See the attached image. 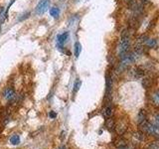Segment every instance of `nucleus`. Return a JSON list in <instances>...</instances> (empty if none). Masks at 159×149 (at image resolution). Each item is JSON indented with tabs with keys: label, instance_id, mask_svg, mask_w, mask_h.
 I'll use <instances>...</instances> for the list:
<instances>
[{
	"label": "nucleus",
	"instance_id": "1",
	"mask_svg": "<svg viewBox=\"0 0 159 149\" xmlns=\"http://www.w3.org/2000/svg\"><path fill=\"white\" fill-rule=\"evenodd\" d=\"M130 47V34L128 30H124L121 33V38L119 45V57H123L127 54V51Z\"/></svg>",
	"mask_w": 159,
	"mask_h": 149
},
{
	"label": "nucleus",
	"instance_id": "2",
	"mask_svg": "<svg viewBox=\"0 0 159 149\" xmlns=\"http://www.w3.org/2000/svg\"><path fill=\"white\" fill-rule=\"evenodd\" d=\"M49 4H50L49 0H41L39 3L37 4V6H36V13L38 15H43L48 10Z\"/></svg>",
	"mask_w": 159,
	"mask_h": 149
},
{
	"label": "nucleus",
	"instance_id": "3",
	"mask_svg": "<svg viewBox=\"0 0 159 149\" xmlns=\"http://www.w3.org/2000/svg\"><path fill=\"white\" fill-rule=\"evenodd\" d=\"M4 98L7 100H12L15 98V92L12 88H6L5 92H4Z\"/></svg>",
	"mask_w": 159,
	"mask_h": 149
},
{
	"label": "nucleus",
	"instance_id": "4",
	"mask_svg": "<svg viewBox=\"0 0 159 149\" xmlns=\"http://www.w3.org/2000/svg\"><path fill=\"white\" fill-rule=\"evenodd\" d=\"M69 38V32H64L63 34H60L59 36H58V44L59 45H63L64 43L66 42V40Z\"/></svg>",
	"mask_w": 159,
	"mask_h": 149
},
{
	"label": "nucleus",
	"instance_id": "5",
	"mask_svg": "<svg viewBox=\"0 0 159 149\" xmlns=\"http://www.w3.org/2000/svg\"><path fill=\"white\" fill-rule=\"evenodd\" d=\"M137 121H138L139 124H141L142 122L145 121L146 119V113H145V111H143V109H141L140 111L138 112V116H137Z\"/></svg>",
	"mask_w": 159,
	"mask_h": 149
},
{
	"label": "nucleus",
	"instance_id": "6",
	"mask_svg": "<svg viewBox=\"0 0 159 149\" xmlns=\"http://www.w3.org/2000/svg\"><path fill=\"white\" fill-rule=\"evenodd\" d=\"M133 75H134L135 78H141L144 75V71L139 67H136V68L133 69Z\"/></svg>",
	"mask_w": 159,
	"mask_h": 149
},
{
	"label": "nucleus",
	"instance_id": "7",
	"mask_svg": "<svg viewBox=\"0 0 159 149\" xmlns=\"http://www.w3.org/2000/svg\"><path fill=\"white\" fill-rule=\"evenodd\" d=\"M146 46L148 47V48H155L156 45H157V42H156L155 39H147L145 42Z\"/></svg>",
	"mask_w": 159,
	"mask_h": 149
},
{
	"label": "nucleus",
	"instance_id": "8",
	"mask_svg": "<svg viewBox=\"0 0 159 149\" xmlns=\"http://www.w3.org/2000/svg\"><path fill=\"white\" fill-rule=\"evenodd\" d=\"M81 52H82V45L79 42H76L75 43V57L79 58Z\"/></svg>",
	"mask_w": 159,
	"mask_h": 149
},
{
	"label": "nucleus",
	"instance_id": "9",
	"mask_svg": "<svg viewBox=\"0 0 159 149\" xmlns=\"http://www.w3.org/2000/svg\"><path fill=\"white\" fill-rule=\"evenodd\" d=\"M50 14H51V16L54 17V18H57V17L59 16V14H60L59 8H57V7H52V8L50 9Z\"/></svg>",
	"mask_w": 159,
	"mask_h": 149
},
{
	"label": "nucleus",
	"instance_id": "10",
	"mask_svg": "<svg viewBox=\"0 0 159 149\" xmlns=\"http://www.w3.org/2000/svg\"><path fill=\"white\" fill-rule=\"evenodd\" d=\"M10 143L13 144V145H17V144L20 143V137L19 135H13L10 138Z\"/></svg>",
	"mask_w": 159,
	"mask_h": 149
},
{
	"label": "nucleus",
	"instance_id": "11",
	"mask_svg": "<svg viewBox=\"0 0 159 149\" xmlns=\"http://www.w3.org/2000/svg\"><path fill=\"white\" fill-rule=\"evenodd\" d=\"M102 113H104V115L106 116V117H109V116H111V114H113V109H111L110 107H106V109H104Z\"/></svg>",
	"mask_w": 159,
	"mask_h": 149
},
{
	"label": "nucleus",
	"instance_id": "12",
	"mask_svg": "<svg viewBox=\"0 0 159 149\" xmlns=\"http://www.w3.org/2000/svg\"><path fill=\"white\" fill-rule=\"evenodd\" d=\"M152 101L155 105H159V90L152 96Z\"/></svg>",
	"mask_w": 159,
	"mask_h": 149
},
{
	"label": "nucleus",
	"instance_id": "13",
	"mask_svg": "<svg viewBox=\"0 0 159 149\" xmlns=\"http://www.w3.org/2000/svg\"><path fill=\"white\" fill-rule=\"evenodd\" d=\"M117 131L119 134H122V133H124L126 131V125H124V124L119 125V126L117 127Z\"/></svg>",
	"mask_w": 159,
	"mask_h": 149
},
{
	"label": "nucleus",
	"instance_id": "14",
	"mask_svg": "<svg viewBox=\"0 0 159 149\" xmlns=\"http://www.w3.org/2000/svg\"><path fill=\"white\" fill-rule=\"evenodd\" d=\"M150 85H151V82H150L149 79H143L142 80V86H143V88H148L150 87Z\"/></svg>",
	"mask_w": 159,
	"mask_h": 149
},
{
	"label": "nucleus",
	"instance_id": "15",
	"mask_svg": "<svg viewBox=\"0 0 159 149\" xmlns=\"http://www.w3.org/2000/svg\"><path fill=\"white\" fill-rule=\"evenodd\" d=\"M82 86V82L80 81V80H77L76 83H75V86H74V92H78V90H80V88H81Z\"/></svg>",
	"mask_w": 159,
	"mask_h": 149
},
{
	"label": "nucleus",
	"instance_id": "16",
	"mask_svg": "<svg viewBox=\"0 0 159 149\" xmlns=\"http://www.w3.org/2000/svg\"><path fill=\"white\" fill-rule=\"evenodd\" d=\"M29 16H30V12H25V13H23L22 15H20V17H19L18 21H23V20H25V19H27Z\"/></svg>",
	"mask_w": 159,
	"mask_h": 149
},
{
	"label": "nucleus",
	"instance_id": "17",
	"mask_svg": "<svg viewBox=\"0 0 159 149\" xmlns=\"http://www.w3.org/2000/svg\"><path fill=\"white\" fill-rule=\"evenodd\" d=\"M106 127L109 129H113V127H115V121H113V119H108L106 121Z\"/></svg>",
	"mask_w": 159,
	"mask_h": 149
},
{
	"label": "nucleus",
	"instance_id": "18",
	"mask_svg": "<svg viewBox=\"0 0 159 149\" xmlns=\"http://www.w3.org/2000/svg\"><path fill=\"white\" fill-rule=\"evenodd\" d=\"M49 116H50L51 118H55L56 116H57V114H56L55 111H51L50 113H49Z\"/></svg>",
	"mask_w": 159,
	"mask_h": 149
},
{
	"label": "nucleus",
	"instance_id": "19",
	"mask_svg": "<svg viewBox=\"0 0 159 149\" xmlns=\"http://www.w3.org/2000/svg\"><path fill=\"white\" fill-rule=\"evenodd\" d=\"M155 119H156V123H157V125L159 126V114H157V115H156Z\"/></svg>",
	"mask_w": 159,
	"mask_h": 149
},
{
	"label": "nucleus",
	"instance_id": "20",
	"mask_svg": "<svg viewBox=\"0 0 159 149\" xmlns=\"http://www.w3.org/2000/svg\"><path fill=\"white\" fill-rule=\"evenodd\" d=\"M119 149H124V148H123V147H121V148H119Z\"/></svg>",
	"mask_w": 159,
	"mask_h": 149
},
{
	"label": "nucleus",
	"instance_id": "21",
	"mask_svg": "<svg viewBox=\"0 0 159 149\" xmlns=\"http://www.w3.org/2000/svg\"><path fill=\"white\" fill-rule=\"evenodd\" d=\"M127 1H129V0H127Z\"/></svg>",
	"mask_w": 159,
	"mask_h": 149
},
{
	"label": "nucleus",
	"instance_id": "22",
	"mask_svg": "<svg viewBox=\"0 0 159 149\" xmlns=\"http://www.w3.org/2000/svg\"><path fill=\"white\" fill-rule=\"evenodd\" d=\"M144 1H145V0H144Z\"/></svg>",
	"mask_w": 159,
	"mask_h": 149
}]
</instances>
